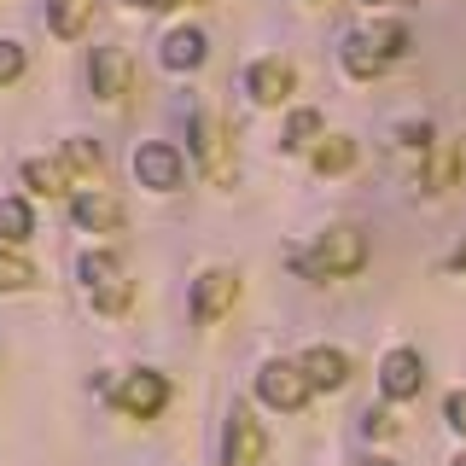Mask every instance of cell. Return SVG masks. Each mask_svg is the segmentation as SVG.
<instances>
[{"mask_svg":"<svg viewBox=\"0 0 466 466\" xmlns=\"http://www.w3.org/2000/svg\"><path fill=\"white\" fill-rule=\"evenodd\" d=\"M350 164H356V146H350L344 135H332L327 146H315V169L320 175H344Z\"/></svg>","mask_w":466,"mask_h":466,"instance_id":"18","label":"cell"},{"mask_svg":"<svg viewBox=\"0 0 466 466\" xmlns=\"http://www.w3.org/2000/svg\"><path fill=\"white\" fill-rule=\"evenodd\" d=\"M24 181L35 187V193H47V198L70 193V169H65V164H47V157H35V164L24 169Z\"/></svg>","mask_w":466,"mask_h":466,"instance_id":"16","label":"cell"},{"mask_svg":"<svg viewBox=\"0 0 466 466\" xmlns=\"http://www.w3.org/2000/svg\"><path fill=\"white\" fill-rule=\"evenodd\" d=\"M455 268H466V245H461V257H455Z\"/></svg>","mask_w":466,"mask_h":466,"instance_id":"28","label":"cell"},{"mask_svg":"<svg viewBox=\"0 0 466 466\" xmlns=\"http://www.w3.org/2000/svg\"><path fill=\"white\" fill-rule=\"evenodd\" d=\"M257 390L268 408H286V414H298L303 402H309V379H303L298 361H268V368L257 373Z\"/></svg>","mask_w":466,"mask_h":466,"instance_id":"3","label":"cell"},{"mask_svg":"<svg viewBox=\"0 0 466 466\" xmlns=\"http://www.w3.org/2000/svg\"><path fill=\"white\" fill-rule=\"evenodd\" d=\"M298 368H303V379H309V390H339L344 379H350V356L320 344V350H309V356L298 361Z\"/></svg>","mask_w":466,"mask_h":466,"instance_id":"10","label":"cell"},{"mask_svg":"<svg viewBox=\"0 0 466 466\" xmlns=\"http://www.w3.org/2000/svg\"><path fill=\"white\" fill-rule=\"evenodd\" d=\"M315 6H327V0H315Z\"/></svg>","mask_w":466,"mask_h":466,"instance_id":"31","label":"cell"},{"mask_svg":"<svg viewBox=\"0 0 466 466\" xmlns=\"http://www.w3.org/2000/svg\"><path fill=\"white\" fill-rule=\"evenodd\" d=\"M204 53H210V47H204L198 29H169V35H164V65L169 70H198Z\"/></svg>","mask_w":466,"mask_h":466,"instance_id":"14","label":"cell"},{"mask_svg":"<svg viewBox=\"0 0 466 466\" xmlns=\"http://www.w3.org/2000/svg\"><path fill=\"white\" fill-rule=\"evenodd\" d=\"M128 76H135V65H128L123 47H99L94 53V94L99 99H123L128 94Z\"/></svg>","mask_w":466,"mask_h":466,"instance_id":"9","label":"cell"},{"mask_svg":"<svg viewBox=\"0 0 466 466\" xmlns=\"http://www.w3.org/2000/svg\"><path fill=\"white\" fill-rule=\"evenodd\" d=\"M193 152H198V164L204 175H210L216 187H228L233 181V152H228V123L216 111H198L193 116Z\"/></svg>","mask_w":466,"mask_h":466,"instance_id":"2","label":"cell"},{"mask_svg":"<svg viewBox=\"0 0 466 466\" xmlns=\"http://www.w3.org/2000/svg\"><path fill=\"white\" fill-rule=\"evenodd\" d=\"M70 216H76V228H87V233H106V228H116V198L111 193H76L70 198Z\"/></svg>","mask_w":466,"mask_h":466,"instance_id":"13","label":"cell"},{"mask_svg":"<svg viewBox=\"0 0 466 466\" xmlns=\"http://www.w3.org/2000/svg\"><path fill=\"white\" fill-rule=\"evenodd\" d=\"M135 175H140L146 187H157V193H175V187H181V157H175L169 146L146 140L140 152H135Z\"/></svg>","mask_w":466,"mask_h":466,"instance_id":"7","label":"cell"},{"mask_svg":"<svg viewBox=\"0 0 466 466\" xmlns=\"http://www.w3.org/2000/svg\"><path fill=\"white\" fill-rule=\"evenodd\" d=\"M29 280H35V268H29L18 251H6V245H0V291H24Z\"/></svg>","mask_w":466,"mask_h":466,"instance_id":"20","label":"cell"},{"mask_svg":"<svg viewBox=\"0 0 466 466\" xmlns=\"http://www.w3.org/2000/svg\"><path fill=\"white\" fill-rule=\"evenodd\" d=\"M70 164H76V169H94V175H106V152H99L94 140H70Z\"/></svg>","mask_w":466,"mask_h":466,"instance_id":"23","label":"cell"},{"mask_svg":"<svg viewBox=\"0 0 466 466\" xmlns=\"http://www.w3.org/2000/svg\"><path fill=\"white\" fill-rule=\"evenodd\" d=\"M291 152H303V146H315L320 140V111H291L286 116V135H280Z\"/></svg>","mask_w":466,"mask_h":466,"instance_id":"19","label":"cell"},{"mask_svg":"<svg viewBox=\"0 0 466 466\" xmlns=\"http://www.w3.org/2000/svg\"><path fill=\"white\" fill-rule=\"evenodd\" d=\"M379 466H385V461H379Z\"/></svg>","mask_w":466,"mask_h":466,"instance_id":"32","label":"cell"},{"mask_svg":"<svg viewBox=\"0 0 466 466\" xmlns=\"http://www.w3.org/2000/svg\"><path fill=\"white\" fill-rule=\"evenodd\" d=\"M128 298H135V286H128V280H111V286H99V291H94V303H99L106 315H123V309H128Z\"/></svg>","mask_w":466,"mask_h":466,"instance_id":"22","label":"cell"},{"mask_svg":"<svg viewBox=\"0 0 466 466\" xmlns=\"http://www.w3.org/2000/svg\"><path fill=\"white\" fill-rule=\"evenodd\" d=\"M245 94L257 99V106H280L291 94V65L286 58H262V65L245 70Z\"/></svg>","mask_w":466,"mask_h":466,"instance_id":"8","label":"cell"},{"mask_svg":"<svg viewBox=\"0 0 466 466\" xmlns=\"http://www.w3.org/2000/svg\"><path fill=\"white\" fill-rule=\"evenodd\" d=\"M87 18H94V0H53L47 6V29L58 41H76L87 29Z\"/></svg>","mask_w":466,"mask_h":466,"instance_id":"15","label":"cell"},{"mask_svg":"<svg viewBox=\"0 0 466 466\" xmlns=\"http://www.w3.org/2000/svg\"><path fill=\"white\" fill-rule=\"evenodd\" d=\"M443 414H449V426H455V431H466V390H455V397H449Z\"/></svg>","mask_w":466,"mask_h":466,"instance_id":"25","label":"cell"},{"mask_svg":"<svg viewBox=\"0 0 466 466\" xmlns=\"http://www.w3.org/2000/svg\"><path fill=\"white\" fill-rule=\"evenodd\" d=\"M303 274H315V280H344V274H356L361 262H368V239H361L356 228H327L315 245V257H291Z\"/></svg>","mask_w":466,"mask_h":466,"instance_id":"1","label":"cell"},{"mask_svg":"<svg viewBox=\"0 0 466 466\" xmlns=\"http://www.w3.org/2000/svg\"><path fill=\"white\" fill-rule=\"evenodd\" d=\"M164 402H169L164 373H128L123 390H116V408H123V414H135V420H152Z\"/></svg>","mask_w":466,"mask_h":466,"instance_id":"6","label":"cell"},{"mask_svg":"<svg viewBox=\"0 0 466 466\" xmlns=\"http://www.w3.org/2000/svg\"><path fill=\"white\" fill-rule=\"evenodd\" d=\"M128 6H140V12H157V6H175V0H128Z\"/></svg>","mask_w":466,"mask_h":466,"instance_id":"27","label":"cell"},{"mask_svg":"<svg viewBox=\"0 0 466 466\" xmlns=\"http://www.w3.org/2000/svg\"><path fill=\"white\" fill-rule=\"evenodd\" d=\"M368 6H390V0H368Z\"/></svg>","mask_w":466,"mask_h":466,"instance_id":"29","label":"cell"},{"mask_svg":"<svg viewBox=\"0 0 466 466\" xmlns=\"http://www.w3.org/2000/svg\"><path fill=\"white\" fill-rule=\"evenodd\" d=\"M82 280L94 286V291H99V286H111V280H123V274H116V257H106V251H87V257H82Z\"/></svg>","mask_w":466,"mask_h":466,"instance_id":"21","label":"cell"},{"mask_svg":"<svg viewBox=\"0 0 466 466\" xmlns=\"http://www.w3.org/2000/svg\"><path fill=\"white\" fill-rule=\"evenodd\" d=\"M368 431H373V437H390L397 426H390V414H368Z\"/></svg>","mask_w":466,"mask_h":466,"instance_id":"26","label":"cell"},{"mask_svg":"<svg viewBox=\"0 0 466 466\" xmlns=\"http://www.w3.org/2000/svg\"><path fill=\"white\" fill-rule=\"evenodd\" d=\"M18 76H24V47L18 41H0V87L18 82Z\"/></svg>","mask_w":466,"mask_h":466,"instance_id":"24","label":"cell"},{"mask_svg":"<svg viewBox=\"0 0 466 466\" xmlns=\"http://www.w3.org/2000/svg\"><path fill=\"white\" fill-rule=\"evenodd\" d=\"M233 298H239V280H233L228 268H210V274H198V280H193V320H198V327L222 320Z\"/></svg>","mask_w":466,"mask_h":466,"instance_id":"4","label":"cell"},{"mask_svg":"<svg viewBox=\"0 0 466 466\" xmlns=\"http://www.w3.org/2000/svg\"><path fill=\"white\" fill-rule=\"evenodd\" d=\"M385 65H390V58H385V47H379V35H344V70H350V76L373 82Z\"/></svg>","mask_w":466,"mask_h":466,"instance_id":"12","label":"cell"},{"mask_svg":"<svg viewBox=\"0 0 466 466\" xmlns=\"http://www.w3.org/2000/svg\"><path fill=\"white\" fill-rule=\"evenodd\" d=\"M222 461H228V466H257V461H262V426L245 414V408L228 420V455H222Z\"/></svg>","mask_w":466,"mask_h":466,"instance_id":"11","label":"cell"},{"mask_svg":"<svg viewBox=\"0 0 466 466\" xmlns=\"http://www.w3.org/2000/svg\"><path fill=\"white\" fill-rule=\"evenodd\" d=\"M449 466H466V455H461V461H449Z\"/></svg>","mask_w":466,"mask_h":466,"instance_id":"30","label":"cell"},{"mask_svg":"<svg viewBox=\"0 0 466 466\" xmlns=\"http://www.w3.org/2000/svg\"><path fill=\"white\" fill-rule=\"evenodd\" d=\"M24 239H29V204L0 198V245H24Z\"/></svg>","mask_w":466,"mask_h":466,"instance_id":"17","label":"cell"},{"mask_svg":"<svg viewBox=\"0 0 466 466\" xmlns=\"http://www.w3.org/2000/svg\"><path fill=\"white\" fill-rule=\"evenodd\" d=\"M379 385H385V397H390V402L420 397V390H426V361H420L414 350H390L385 368H379Z\"/></svg>","mask_w":466,"mask_h":466,"instance_id":"5","label":"cell"}]
</instances>
